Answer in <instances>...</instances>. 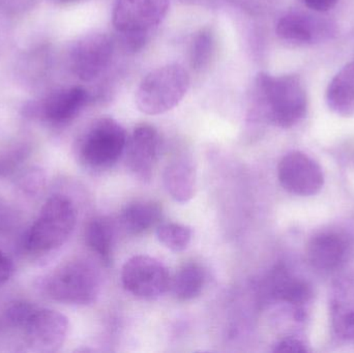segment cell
I'll list each match as a JSON object with an SVG mask.
<instances>
[{"label": "cell", "instance_id": "1", "mask_svg": "<svg viewBox=\"0 0 354 353\" xmlns=\"http://www.w3.org/2000/svg\"><path fill=\"white\" fill-rule=\"evenodd\" d=\"M256 91L266 117L274 126L292 128L307 114V93L297 75L260 73L256 78Z\"/></svg>", "mask_w": 354, "mask_h": 353}, {"label": "cell", "instance_id": "2", "mask_svg": "<svg viewBox=\"0 0 354 353\" xmlns=\"http://www.w3.org/2000/svg\"><path fill=\"white\" fill-rule=\"evenodd\" d=\"M76 226V209L70 199H48L23 240L25 249L35 254L51 252L62 247Z\"/></svg>", "mask_w": 354, "mask_h": 353}, {"label": "cell", "instance_id": "3", "mask_svg": "<svg viewBox=\"0 0 354 353\" xmlns=\"http://www.w3.org/2000/svg\"><path fill=\"white\" fill-rule=\"evenodd\" d=\"M189 86V74L179 64L156 68L147 75L137 89V107L147 115L165 113L180 103Z\"/></svg>", "mask_w": 354, "mask_h": 353}, {"label": "cell", "instance_id": "4", "mask_svg": "<svg viewBox=\"0 0 354 353\" xmlns=\"http://www.w3.org/2000/svg\"><path fill=\"white\" fill-rule=\"evenodd\" d=\"M169 8V0H116L113 25L132 51L145 45L149 33L161 24Z\"/></svg>", "mask_w": 354, "mask_h": 353}, {"label": "cell", "instance_id": "5", "mask_svg": "<svg viewBox=\"0 0 354 353\" xmlns=\"http://www.w3.org/2000/svg\"><path fill=\"white\" fill-rule=\"evenodd\" d=\"M101 289V278L91 263L80 259L59 265L46 282L50 298L62 304L85 306L95 302Z\"/></svg>", "mask_w": 354, "mask_h": 353}, {"label": "cell", "instance_id": "6", "mask_svg": "<svg viewBox=\"0 0 354 353\" xmlns=\"http://www.w3.org/2000/svg\"><path fill=\"white\" fill-rule=\"evenodd\" d=\"M126 131L111 117L95 120L81 139L78 147L81 163L93 171L113 167L126 151Z\"/></svg>", "mask_w": 354, "mask_h": 353}, {"label": "cell", "instance_id": "7", "mask_svg": "<svg viewBox=\"0 0 354 353\" xmlns=\"http://www.w3.org/2000/svg\"><path fill=\"white\" fill-rule=\"evenodd\" d=\"M124 289L135 298L153 300L170 287L169 271L163 263L149 255H137L124 263L122 271Z\"/></svg>", "mask_w": 354, "mask_h": 353}, {"label": "cell", "instance_id": "8", "mask_svg": "<svg viewBox=\"0 0 354 353\" xmlns=\"http://www.w3.org/2000/svg\"><path fill=\"white\" fill-rule=\"evenodd\" d=\"M278 178L285 190L297 196H313L324 184L322 167L301 151H291L282 158Z\"/></svg>", "mask_w": 354, "mask_h": 353}, {"label": "cell", "instance_id": "9", "mask_svg": "<svg viewBox=\"0 0 354 353\" xmlns=\"http://www.w3.org/2000/svg\"><path fill=\"white\" fill-rule=\"evenodd\" d=\"M21 331L31 350L55 352L66 341L68 321L57 311L37 308Z\"/></svg>", "mask_w": 354, "mask_h": 353}, {"label": "cell", "instance_id": "10", "mask_svg": "<svg viewBox=\"0 0 354 353\" xmlns=\"http://www.w3.org/2000/svg\"><path fill=\"white\" fill-rule=\"evenodd\" d=\"M161 151L159 133L151 124H139L127 142L126 161L131 173L141 182H149Z\"/></svg>", "mask_w": 354, "mask_h": 353}, {"label": "cell", "instance_id": "11", "mask_svg": "<svg viewBox=\"0 0 354 353\" xmlns=\"http://www.w3.org/2000/svg\"><path fill=\"white\" fill-rule=\"evenodd\" d=\"M112 54L113 43L107 35L93 33L86 35L73 50V70L81 80H93L109 64Z\"/></svg>", "mask_w": 354, "mask_h": 353}, {"label": "cell", "instance_id": "12", "mask_svg": "<svg viewBox=\"0 0 354 353\" xmlns=\"http://www.w3.org/2000/svg\"><path fill=\"white\" fill-rule=\"evenodd\" d=\"M353 254V242L346 233L324 231L311 238L307 247L310 263L320 271H334Z\"/></svg>", "mask_w": 354, "mask_h": 353}, {"label": "cell", "instance_id": "13", "mask_svg": "<svg viewBox=\"0 0 354 353\" xmlns=\"http://www.w3.org/2000/svg\"><path fill=\"white\" fill-rule=\"evenodd\" d=\"M330 26L324 21L299 12L282 17L277 25V33L283 41L307 45L322 41L330 35Z\"/></svg>", "mask_w": 354, "mask_h": 353}, {"label": "cell", "instance_id": "14", "mask_svg": "<svg viewBox=\"0 0 354 353\" xmlns=\"http://www.w3.org/2000/svg\"><path fill=\"white\" fill-rule=\"evenodd\" d=\"M264 287L270 298L293 306L306 304L312 296L307 282L293 277L284 267H276L270 273Z\"/></svg>", "mask_w": 354, "mask_h": 353}, {"label": "cell", "instance_id": "15", "mask_svg": "<svg viewBox=\"0 0 354 353\" xmlns=\"http://www.w3.org/2000/svg\"><path fill=\"white\" fill-rule=\"evenodd\" d=\"M163 182L168 194L176 202L185 203L191 200L196 188L193 160L187 157L172 159L164 169Z\"/></svg>", "mask_w": 354, "mask_h": 353}, {"label": "cell", "instance_id": "16", "mask_svg": "<svg viewBox=\"0 0 354 353\" xmlns=\"http://www.w3.org/2000/svg\"><path fill=\"white\" fill-rule=\"evenodd\" d=\"M326 99L328 108L338 115H354V62H349L337 73L328 84Z\"/></svg>", "mask_w": 354, "mask_h": 353}, {"label": "cell", "instance_id": "17", "mask_svg": "<svg viewBox=\"0 0 354 353\" xmlns=\"http://www.w3.org/2000/svg\"><path fill=\"white\" fill-rule=\"evenodd\" d=\"M162 216L163 209L157 201L138 200L124 207L120 222L127 231L137 236L159 226Z\"/></svg>", "mask_w": 354, "mask_h": 353}, {"label": "cell", "instance_id": "18", "mask_svg": "<svg viewBox=\"0 0 354 353\" xmlns=\"http://www.w3.org/2000/svg\"><path fill=\"white\" fill-rule=\"evenodd\" d=\"M85 242L105 265L112 263L115 226L108 217H95L87 223L85 228Z\"/></svg>", "mask_w": 354, "mask_h": 353}, {"label": "cell", "instance_id": "19", "mask_svg": "<svg viewBox=\"0 0 354 353\" xmlns=\"http://www.w3.org/2000/svg\"><path fill=\"white\" fill-rule=\"evenodd\" d=\"M86 90L74 87L52 97L45 108L46 116L54 122H66L72 120L87 103Z\"/></svg>", "mask_w": 354, "mask_h": 353}, {"label": "cell", "instance_id": "20", "mask_svg": "<svg viewBox=\"0 0 354 353\" xmlns=\"http://www.w3.org/2000/svg\"><path fill=\"white\" fill-rule=\"evenodd\" d=\"M204 284L205 273L201 265L196 263H187L179 267L170 282V287L177 300L187 302L201 294Z\"/></svg>", "mask_w": 354, "mask_h": 353}, {"label": "cell", "instance_id": "21", "mask_svg": "<svg viewBox=\"0 0 354 353\" xmlns=\"http://www.w3.org/2000/svg\"><path fill=\"white\" fill-rule=\"evenodd\" d=\"M214 52V35L209 28L198 31L189 48V64L196 70H203L209 64Z\"/></svg>", "mask_w": 354, "mask_h": 353}, {"label": "cell", "instance_id": "22", "mask_svg": "<svg viewBox=\"0 0 354 353\" xmlns=\"http://www.w3.org/2000/svg\"><path fill=\"white\" fill-rule=\"evenodd\" d=\"M158 240L174 252H181L189 247L192 240V229L178 223H164L158 226Z\"/></svg>", "mask_w": 354, "mask_h": 353}, {"label": "cell", "instance_id": "23", "mask_svg": "<svg viewBox=\"0 0 354 353\" xmlns=\"http://www.w3.org/2000/svg\"><path fill=\"white\" fill-rule=\"evenodd\" d=\"M28 157L26 147L17 146L0 151V178L14 173Z\"/></svg>", "mask_w": 354, "mask_h": 353}, {"label": "cell", "instance_id": "24", "mask_svg": "<svg viewBox=\"0 0 354 353\" xmlns=\"http://www.w3.org/2000/svg\"><path fill=\"white\" fill-rule=\"evenodd\" d=\"M37 308V307H35V305L24 302V300H16V302L10 303L6 310V321L12 327L22 330Z\"/></svg>", "mask_w": 354, "mask_h": 353}, {"label": "cell", "instance_id": "25", "mask_svg": "<svg viewBox=\"0 0 354 353\" xmlns=\"http://www.w3.org/2000/svg\"><path fill=\"white\" fill-rule=\"evenodd\" d=\"M45 184V175L41 170L30 168L19 176L18 184L24 192L35 194L43 188Z\"/></svg>", "mask_w": 354, "mask_h": 353}, {"label": "cell", "instance_id": "26", "mask_svg": "<svg viewBox=\"0 0 354 353\" xmlns=\"http://www.w3.org/2000/svg\"><path fill=\"white\" fill-rule=\"evenodd\" d=\"M274 352L305 353L307 352V348L301 340L295 338H285L274 345Z\"/></svg>", "mask_w": 354, "mask_h": 353}, {"label": "cell", "instance_id": "27", "mask_svg": "<svg viewBox=\"0 0 354 353\" xmlns=\"http://www.w3.org/2000/svg\"><path fill=\"white\" fill-rule=\"evenodd\" d=\"M14 265L10 257L0 250V287L12 277Z\"/></svg>", "mask_w": 354, "mask_h": 353}, {"label": "cell", "instance_id": "28", "mask_svg": "<svg viewBox=\"0 0 354 353\" xmlns=\"http://www.w3.org/2000/svg\"><path fill=\"white\" fill-rule=\"evenodd\" d=\"M12 221H14L12 211L6 202L0 200V234L6 232L12 226Z\"/></svg>", "mask_w": 354, "mask_h": 353}, {"label": "cell", "instance_id": "29", "mask_svg": "<svg viewBox=\"0 0 354 353\" xmlns=\"http://www.w3.org/2000/svg\"><path fill=\"white\" fill-rule=\"evenodd\" d=\"M306 6L318 12H328L332 10L339 0H303Z\"/></svg>", "mask_w": 354, "mask_h": 353}, {"label": "cell", "instance_id": "30", "mask_svg": "<svg viewBox=\"0 0 354 353\" xmlns=\"http://www.w3.org/2000/svg\"><path fill=\"white\" fill-rule=\"evenodd\" d=\"M342 325L345 331L354 332V312H349L342 317Z\"/></svg>", "mask_w": 354, "mask_h": 353}, {"label": "cell", "instance_id": "31", "mask_svg": "<svg viewBox=\"0 0 354 353\" xmlns=\"http://www.w3.org/2000/svg\"><path fill=\"white\" fill-rule=\"evenodd\" d=\"M64 1H78V0H64Z\"/></svg>", "mask_w": 354, "mask_h": 353}]
</instances>
